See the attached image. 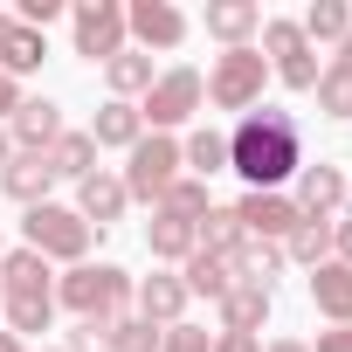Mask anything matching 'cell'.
<instances>
[{
  "instance_id": "45",
  "label": "cell",
  "mask_w": 352,
  "mask_h": 352,
  "mask_svg": "<svg viewBox=\"0 0 352 352\" xmlns=\"http://www.w3.org/2000/svg\"><path fill=\"white\" fill-rule=\"evenodd\" d=\"M0 304H8V290H0Z\"/></svg>"
},
{
  "instance_id": "18",
  "label": "cell",
  "mask_w": 352,
  "mask_h": 352,
  "mask_svg": "<svg viewBox=\"0 0 352 352\" xmlns=\"http://www.w3.org/2000/svg\"><path fill=\"white\" fill-rule=\"evenodd\" d=\"M145 249H152L159 263H187V256L201 249V235H194V221H187V214L152 208V221H145Z\"/></svg>"
},
{
  "instance_id": "34",
  "label": "cell",
  "mask_w": 352,
  "mask_h": 352,
  "mask_svg": "<svg viewBox=\"0 0 352 352\" xmlns=\"http://www.w3.org/2000/svg\"><path fill=\"white\" fill-rule=\"evenodd\" d=\"M159 208H173V214H187V221H201V214H208L214 201H208V180H187V173H180V180L166 187V201H159Z\"/></svg>"
},
{
  "instance_id": "3",
  "label": "cell",
  "mask_w": 352,
  "mask_h": 352,
  "mask_svg": "<svg viewBox=\"0 0 352 352\" xmlns=\"http://www.w3.org/2000/svg\"><path fill=\"white\" fill-rule=\"evenodd\" d=\"M201 83H208V104H214V111H242V118H249V111L263 104L270 63H263V49H221Z\"/></svg>"
},
{
  "instance_id": "22",
  "label": "cell",
  "mask_w": 352,
  "mask_h": 352,
  "mask_svg": "<svg viewBox=\"0 0 352 352\" xmlns=\"http://www.w3.org/2000/svg\"><path fill=\"white\" fill-rule=\"evenodd\" d=\"M8 331L14 338H35V331H49L56 324V290H8Z\"/></svg>"
},
{
  "instance_id": "37",
  "label": "cell",
  "mask_w": 352,
  "mask_h": 352,
  "mask_svg": "<svg viewBox=\"0 0 352 352\" xmlns=\"http://www.w3.org/2000/svg\"><path fill=\"white\" fill-rule=\"evenodd\" d=\"M331 263H345L352 270V201L338 208V221H331Z\"/></svg>"
},
{
  "instance_id": "43",
  "label": "cell",
  "mask_w": 352,
  "mask_h": 352,
  "mask_svg": "<svg viewBox=\"0 0 352 352\" xmlns=\"http://www.w3.org/2000/svg\"><path fill=\"white\" fill-rule=\"evenodd\" d=\"M0 352H28V345H21V338H14V331H0Z\"/></svg>"
},
{
  "instance_id": "8",
  "label": "cell",
  "mask_w": 352,
  "mask_h": 352,
  "mask_svg": "<svg viewBox=\"0 0 352 352\" xmlns=\"http://www.w3.org/2000/svg\"><path fill=\"white\" fill-rule=\"evenodd\" d=\"M69 28H76V56H90V63H111L118 49H131V35H124V8H118V0H76Z\"/></svg>"
},
{
  "instance_id": "9",
  "label": "cell",
  "mask_w": 352,
  "mask_h": 352,
  "mask_svg": "<svg viewBox=\"0 0 352 352\" xmlns=\"http://www.w3.org/2000/svg\"><path fill=\"white\" fill-rule=\"evenodd\" d=\"M124 35H131L145 56H152V49L166 56V49L187 42V14L173 8V0H131V8H124Z\"/></svg>"
},
{
  "instance_id": "42",
  "label": "cell",
  "mask_w": 352,
  "mask_h": 352,
  "mask_svg": "<svg viewBox=\"0 0 352 352\" xmlns=\"http://www.w3.org/2000/svg\"><path fill=\"white\" fill-rule=\"evenodd\" d=\"M8 159H14V138H8V124H0V173H8Z\"/></svg>"
},
{
  "instance_id": "1",
  "label": "cell",
  "mask_w": 352,
  "mask_h": 352,
  "mask_svg": "<svg viewBox=\"0 0 352 352\" xmlns=\"http://www.w3.org/2000/svg\"><path fill=\"white\" fill-rule=\"evenodd\" d=\"M228 173H242L249 194H283V180L304 173V124L276 104H256L228 131Z\"/></svg>"
},
{
  "instance_id": "38",
  "label": "cell",
  "mask_w": 352,
  "mask_h": 352,
  "mask_svg": "<svg viewBox=\"0 0 352 352\" xmlns=\"http://www.w3.org/2000/svg\"><path fill=\"white\" fill-rule=\"evenodd\" d=\"M311 352H352V324H331V331H318V338H311Z\"/></svg>"
},
{
  "instance_id": "4",
  "label": "cell",
  "mask_w": 352,
  "mask_h": 352,
  "mask_svg": "<svg viewBox=\"0 0 352 352\" xmlns=\"http://www.w3.org/2000/svg\"><path fill=\"white\" fill-rule=\"evenodd\" d=\"M56 304H69L76 318H118L131 304V276L118 263H76L63 283H56Z\"/></svg>"
},
{
  "instance_id": "30",
  "label": "cell",
  "mask_w": 352,
  "mask_h": 352,
  "mask_svg": "<svg viewBox=\"0 0 352 352\" xmlns=\"http://www.w3.org/2000/svg\"><path fill=\"white\" fill-rule=\"evenodd\" d=\"M297 28H304V42H345L352 35V8L345 0H311Z\"/></svg>"
},
{
  "instance_id": "2",
  "label": "cell",
  "mask_w": 352,
  "mask_h": 352,
  "mask_svg": "<svg viewBox=\"0 0 352 352\" xmlns=\"http://www.w3.org/2000/svg\"><path fill=\"white\" fill-rule=\"evenodd\" d=\"M21 249H35L42 263H90V242H97V228L76 214V208H56V201H42V208H28V221H21Z\"/></svg>"
},
{
  "instance_id": "44",
  "label": "cell",
  "mask_w": 352,
  "mask_h": 352,
  "mask_svg": "<svg viewBox=\"0 0 352 352\" xmlns=\"http://www.w3.org/2000/svg\"><path fill=\"white\" fill-rule=\"evenodd\" d=\"M338 69H352V35H345V42H338Z\"/></svg>"
},
{
  "instance_id": "40",
  "label": "cell",
  "mask_w": 352,
  "mask_h": 352,
  "mask_svg": "<svg viewBox=\"0 0 352 352\" xmlns=\"http://www.w3.org/2000/svg\"><path fill=\"white\" fill-rule=\"evenodd\" d=\"M214 352H263V338H249V331H221Z\"/></svg>"
},
{
  "instance_id": "15",
  "label": "cell",
  "mask_w": 352,
  "mask_h": 352,
  "mask_svg": "<svg viewBox=\"0 0 352 352\" xmlns=\"http://www.w3.org/2000/svg\"><path fill=\"white\" fill-rule=\"evenodd\" d=\"M49 63V35H35V28H21L8 8H0V69H8L14 83L28 76V69H42Z\"/></svg>"
},
{
  "instance_id": "14",
  "label": "cell",
  "mask_w": 352,
  "mask_h": 352,
  "mask_svg": "<svg viewBox=\"0 0 352 352\" xmlns=\"http://www.w3.org/2000/svg\"><path fill=\"white\" fill-rule=\"evenodd\" d=\"M124 208H131V201H124V180H118V173H104V166H97L90 180H76V214H83L97 235H104Z\"/></svg>"
},
{
  "instance_id": "33",
  "label": "cell",
  "mask_w": 352,
  "mask_h": 352,
  "mask_svg": "<svg viewBox=\"0 0 352 352\" xmlns=\"http://www.w3.org/2000/svg\"><path fill=\"white\" fill-rule=\"evenodd\" d=\"M318 111L324 118H352V69H318Z\"/></svg>"
},
{
  "instance_id": "36",
  "label": "cell",
  "mask_w": 352,
  "mask_h": 352,
  "mask_svg": "<svg viewBox=\"0 0 352 352\" xmlns=\"http://www.w3.org/2000/svg\"><path fill=\"white\" fill-rule=\"evenodd\" d=\"M104 324H111V318H76V331L63 338V352H111V345H104Z\"/></svg>"
},
{
  "instance_id": "12",
  "label": "cell",
  "mask_w": 352,
  "mask_h": 352,
  "mask_svg": "<svg viewBox=\"0 0 352 352\" xmlns=\"http://www.w3.org/2000/svg\"><path fill=\"white\" fill-rule=\"evenodd\" d=\"M8 138H14V152H49L63 138V104L56 97H21V111L8 118Z\"/></svg>"
},
{
  "instance_id": "24",
  "label": "cell",
  "mask_w": 352,
  "mask_h": 352,
  "mask_svg": "<svg viewBox=\"0 0 352 352\" xmlns=\"http://www.w3.org/2000/svg\"><path fill=\"white\" fill-rule=\"evenodd\" d=\"M104 83H111V97H118V104L145 97V90H152V56H145V49H118V56L104 63Z\"/></svg>"
},
{
  "instance_id": "39",
  "label": "cell",
  "mask_w": 352,
  "mask_h": 352,
  "mask_svg": "<svg viewBox=\"0 0 352 352\" xmlns=\"http://www.w3.org/2000/svg\"><path fill=\"white\" fill-rule=\"evenodd\" d=\"M14 111H21V83H14V76H8V69H0V124H8V118H14Z\"/></svg>"
},
{
  "instance_id": "29",
  "label": "cell",
  "mask_w": 352,
  "mask_h": 352,
  "mask_svg": "<svg viewBox=\"0 0 352 352\" xmlns=\"http://www.w3.org/2000/svg\"><path fill=\"white\" fill-rule=\"evenodd\" d=\"M283 263H304V270H318V263H331V221H297L290 228V242H283Z\"/></svg>"
},
{
  "instance_id": "41",
  "label": "cell",
  "mask_w": 352,
  "mask_h": 352,
  "mask_svg": "<svg viewBox=\"0 0 352 352\" xmlns=\"http://www.w3.org/2000/svg\"><path fill=\"white\" fill-rule=\"evenodd\" d=\"M263 352H311V345H304V338H270Z\"/></svg>"
},
{
  "instance_id": "31",
  "label": "cell",
  "mask_w": 352,
  "mask_h": 352,
  "mask_svg": "<svg viewBox=\"0 0 352 352\" xmlns=\"http://www.w3.org/2000/svg\"><path fill=\"white\" fill-rule=\"evenodd\" d=\"M104 345H111V352H159V324H145L138 311H118V318L104 324Z\"/></svg>"
},
{
  "instance_id": "21",
  "label": "cell",
  "mask_w": 352,
  "mask_h": 352,
  "mask_svg": "<svg viewBox=\"0 0 352 352\" xmlns=\"http://www.w3.org/2000/svg\"><path fill=\"white\" fill-rule=\"evenodd\" d=\"M145 138V118H138V104H97V118H90V145L104 152V145H118V152H131Z\"/></svg>"
},
{
  "instance_id": "13",
  "label": "cell",
  "mask_w": 352,
  "mask_h": 352,
  "mask_svg": "<svg viewBox=\"0 0 352 352\" xmlns=\"http://www.w3.org/2000/svg\"><path fill=\"white\" fill-rule=\"evenodd\" d=\"M49 187H56L49 152H14V159H8V173H0V194L21 201V208H42V201H49Z\"/></svg>"
},
{
  "instance_id": "20",
  "label": "cell",
  "mask_w": 352,
  "mask_h": 352,
  "mask_svg": "<svg viewBox=\"0 0 352 352\" xmlns=\"http://www.w3.org/2000/svg\"><path fill=\"white\" fill-rule=\"evenodd\" d=\"M180 166H187V180H214V173H228V131L221 124H201L180 138Z\"/></svg>"
},
{
  "instance_id": "26",
  "label": "cell",
  "mask_w": 352,
  "mask_h": 352,
  "mask_svg": "<svg viewBox=\"0 0 352 352\" xmlns=\"http://www.w3.org/2000/svg\"><path fill=\"white\" fill-rule=\"evenodd\" d=\"M263 318H270V290H249V283H235L228 297H221V331H263Z\"/></svg>"
},
{
  "instance_id": "17",
  "label": "cell",
  "mask_w": 352,
  "mask_h": 352,
  "mask_svg": "<svg viewBox=\"0 0 352 352\" xmlns=\"http://www.w3.org/2000/svg\"><path fill=\"white\" fill-rule=\"evenodd\" d=\"M131 297H138V318L145 324H180V311H187V283L180 276H166V270H152L145 283H131Z\"/></svg>"
},
{
  "instance_id": "25",
  "label": "cell",
  "mask_w": 352,
  "mask_h": 352,
  "mask_svg": "<svg viewBox=\"0 0 352 352\" xmlns=\"http://www.w3.org/2000/svg\"><path fill=\"white\" fill-rule=\"evenodd\" d=\"M276 276H283V249H276V242H242V249H235V283L276 297Z\"/></svg>"
},
{
  "instance_id": "5",
  "label": "cell",
  "mask_w": 352,
  "mask_h": 352,
  "mask_svg": "<svg viewBox=\"0 0 352 352\" xmlns=\"http://www.w3.org/2000/svg\"><path fill=\"white\" fill-rule=\"evenodd\" d=\"M118 180H124V201H145V208H159V201H166V187L180 180V138H173V131H152V138H138Z\"/></svg>"
},
{
  "instance_id": "19",
  "label": "cell",
  "mask_w": 352,
  "mask_h": 352,
  "mask_svg": "<svg viewBox=\"0 0 352 352\" xmlns=\"http://www.w3.org/2000/svg\"><path fill=\"white\" fill-rule=\"evenodd\" d=\"M311 311L331 324H352V270L345 263H318L311 270Z\"/></svg>"
},
{
  "instance_id": "11",
  "label": "cell",
  "mask_w": 352,
  "mask_h": 352,
  "mask_svg": "<svg viewBox=\"0 0 352 352\" xmlns=\"http://www.w3.org/2000/svg\"><path fill=\"white\" fill-rule=\"evenodd\" d=\"M290 201H297V214H311V221H331V214L345 208V173H338L331 159H318V166L304 159V173H297V194H290Z\"/></svg>"
},
{
  "instance_id": "23",
  "label": "cell",
  "mask_w": 352,
  "mask_h": 352,
  "mask_svg": "<svg viewBox=\"0 0 352 352\" xmlns=\"http://www.w3.org/2000/svg\"><path fill=\"white\" fill-rule=\"evenodd\" d=\"M180 283H187V297H214V304H221V297L235 290V263H228V256L194 249V256H187V270H180Z\"/></svg>"
},
{
  "instance_id": "28",
  "label": "cell",
  "mask_w": 352,
  "mask_h": 352,
  "mask_svg": "<svg viewBox=\"0 0 352 352\" xmlns=\"http://www.w3.org/2000/svg\"><path fill=\"white\" fill-rule=\"evenodd\" d=\"M194 235H201V249H208V256H228V263H235V249L249 242V235H242V221H235V208H208V214L194 221Z\"/></svg>"
},
{
  "instance_id": "35",
  "label": "cell",
  "mask_w": 352,
  "mask_h": 352,
  "mask_svg": "<svg viewBox=\"0 0 352 352\" xmlns=\"http://www.w3.org/2000/svg\"><path fill=\"white\" fill-rule=\"evenodd\" d=\"M159 352H214V338H208L201 324L180 318V324H166V331H159Z\"/></svg>"
},
{
  "instance_id": "32",
  "label": "cell",
  "mask_w": 352,
  "mask_h": 352,
  "mask_svg": "<svg viewBox=\"0 0 352 352\" xmlns=\"http://www.w3.org/2000/svg\"><path fill=\"white\" fill-rule=\"evenodd\" d=\"M0 290H56V283L35 249H14V256H0Z\"/></svg>"
},
{
  "instance_id": "16",
  "label": "cell",
  "mask_w": 352,
  "mask_h": 352,
  "mask_svg": "<svg viewBox=\"0 0 352 352\" xmlns=\"http://www.w3.org/2000/svg\"><path fill=\"white\" fill-rule=\"evenodd\" d=\"M208 35L221 42V49H249V35H263V8L256 0H208Z\"/></svg>"
},
{
  "instance_id": "10",
  "label": "cell",
  "mask_w": 352,
  "mask_h": 352,
  "mask_svg": "<svg viewBox=\"0 0 352 352\" xmlns=\"http://www.w3.org/2000/svg\"><path fill=\"white\" fill-rule=\"evenodd\" d=\"M235 221H242V235H249V242H276V249H283V242H290V228H297L304 214H297V201H290V194H242V201H235Z\"/></svg>"
},
{
  "instance_id": "6",
  "label": "cell",
  "mask_w": 352,
  "mask_h": 352,
  "mask_svg": "<svg viewBox=\"0 0 352 352\" xmlns=\"http://www.w3.org/2000/svg\"><path fill=\"white\" fill-rule=\"evenodd\" d=\"M201 97H208V83H201V69H159L152 76V90H145V104H138V118L152 124V131H173V124H187L194 111H201Z\"/></svg>"
},
{
  "instance_id": "27",
  "label": "cell",
  "mask_w": 352,
  "mask_h": 352,
  "mask_svg": "<svg viewBox=\"0 0 352 352\" xmlns=\"http://www.w3.org/2000/svg\"><path fill=\"white\" fill-rule=\"evenodd\" d=\"M49 166H56V180H90V173H97V145H90V131H63V138L49 145Z\"/></svg>"
},
{
  "instance_id": "7",
  "label": "cell",
  "mask_w": 352,
  "mask_h": 352,
  "mask_svg": "<svg viewBox=\"0 0 352 352\" xmlns=\"http://www.w3.org/2000/svg\"><path fill=\"white\" fill-rule=\"evenodd\" d=\"M263 63H270L290 90H318V49L304 42L297 21H263Z\"/></svg>"
}]
</instances>
